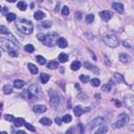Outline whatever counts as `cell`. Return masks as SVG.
I'll return each instance as SVG.
<instances>
[{
  "instance_id": "6da1fadb",
  "label": "cell",
  "mask_w": 134,
  "mask_h": 134,
  "mask_svg": "<svg viewBox=\"0 0 134 134\" xmlns=\"http://www.w3.org/2000/svg\"><path fill=\"white\" fill-rule=\"evenodd\" d=\"M0 47L7 52L12 57H17L18 56V46L11 40L5 39V38H0Z\"/></svg>"
},
{
  "instance_id": "7a4b0ae2",
  "label": "cell",
  "mask_w": 134,
  "mask_h": 134,
  "mask_svg": "<svg viewBox=\"0 0 134 134\" xmlns=\"http://www.w3.org/2000/svg\"><path fill=\"white\" fill-rule=\"evenodd\" d=\"M37 38L46 46H53L57 44V41L59 39V36L57 33L52 34H38Z\"/></svg>"
},
{
  "instance_id": "3957f363",
  "label": "cell",
  "mask_w": 134,
  "mask_h": 134,
  "mask_svg": "<svg viewBox=\"0 0 134 134\" xmlns=\"http://www.w3.org/2000/svg\"><path fill=\"white\" fill-rule=\"evenodd\" d=\"M16 25H17L18 30L25 35H30L33 33V30H34L33 22L30 20H26V19H19Z\"/></svg>"
},
{
  "instance_id": "277c9868",
  "label": "cell",
  "mask_w": 134,
  "mask_h": 134,
  "mask_svg": "<svg viewBox=\"0 0 134 134\" xmlns=\"http://www.w3.org/2000/svg\"><path fill=\"white\" fill-rule=\"evenodd\" d=\"M49 94V102H50V105L56 108L57 110H62V97L58 92L55 91V90H49L48 92Z\"/></svg>"
},
{
  "instance_id": "5b68a950",
  "label": "cell",
  "mask_w": 134,
  "mask_h": 134,
  "mask_svg": "<svg viewBox=\"0 0 134 134\" xmlns=\"http://www.w3.org/2000/svg\"><path fill=\"white\" fill-rule=\"evenodd\" d=\"M128 122H129V116H128V114L122 113V114H120V115L119 116V119H117L116 122L113 124V128H114V129H120V128H123L124 126H126L127 124H128Z\"/></svg>"
},
{
  "instance_id": "8992f818",
  "label": "cell",
  "mask_w": 134,
  "mask_h": 134,
  "mask_svg": "<svg viewBox=\"0 0 134 134\" xmlns=\"http://www.w3.org/2000/svg\"><path fill=\"white\" fill-rule=\"evenodd\" d=\"M104 42L110 47H116V46H119V39H117V37L115 35H107V36H105Z\"/></svg>"
},
{
  "instance_id": "52a82bcc",
  "label": "cell",
  "mask_w": 134,
  "mask_h": 134,
  "mask_svg": "<svg viewBox=\"0 0 134 134\" xmlns=\"http://www.w3.org/2000/svg\"><path fill=\"white\" fill-rule=\"evenodd\" d=\"M27 92H28V95H30V98H38L40 97V94H41L39 87H38L37 85H35V84L30 86Z\"/></svg>"
},
{
  "instance_id": "ba28073f",
  "label": "cell",
  "mask_w": 134,
  "mask_h": 134,
  "mask_svg": "<svg viewBox=\"0 0 134 134\" xmlns=\"http://www.w3.org/2000/svg\"><path fill=\"white\" fill-rule=\"evenodd\" d=\"M125 103L126 106L129 108L130 110H133L134 108V97L132 95H126L125 97Z\"/></svg>"
},
{
  "instance_id": "9c48e42d",
  "label": "cell",
  "mask_w": 134,
  "mask_h": 134,
  "mask_svg": "<svg viewBox=\"0 0 134 134\" xmlns=\"http://www.w3.org/2000/svg\"><path fill=\"white\" fill-rule=\"evenodd\" d=\"M105 120H106V119H104V117H97V119H95L94 120H92V122L89 124V128L93 129L94 127H97V126H101V124L104 123Z\"/></svg>"
},
{
  "instance_id": "30bf717a",
  "label": "cell",
  "mask_w": 134,
  "mask_h": 134,
  "mask_svg": "<svg viewBox=\"0 0 134 134\" xmlns=\"http://www.w3.org/2000/svg\"><path fill=\"white\" fill-rule=\"evenodd\" d=\"M89 111V108H85V109H83L81 106H75L74 109H73V113H74L75 116H81L84 112H88Z\"/></svg>"
},
{
  "instance_id": "8fae6325",
  "label": "cell",
  "mask_w": 134,
  "mask_h": 134,
  "mask_svg": "<svg viewBox=\"0 0 134 134\" xmlns=\"http://www.w3.org/2000/svg\"><path fill=\"white\" fill-rule=\"evenodd\" d=\"M100 16H101V18H102V20H104V21H109L111 17H112V13L109 12V11H103V12H101L100 13Z\"/></svg>"
},
{
  "instance_id": "7c38bea8",
  "label": "cell",
  "mask_w": 134,
  "mask_h": 134,
  "mask_svg": "<svg viewBox=\"0 0 134 134\" xmlns=\"http://www.w3.org/2000/svg\"><path fill=\"white\" fill-rule=\"evenodd\" d=\"M33 110L36 113H44L47 109H46V106H44V105H36V106H34Z\"/></svg>"
},
{
  "instance_id": "4fadbf2b",
  "label": "cell",
  "mask_w": 134,
  "mask_h": 134,
  "mask_svg": "<svg viewBox=\"0 0 134 134\" xmlns=\"http://www.w3.org/2000/svg\"><path fill=\"white\" fill-rule=\"evenodd\" d=\"M112 8H114V11H116L119 14H123L124 13V5L119 2H114L112 4Z\"/></svg>"
},
{
  "instance_id": "5bb4252c",
  "label": "cell",
  "mask_w": 134,
  "mask_h": 134,
  "mask_svg": "<svg viewBox=\"0 0 134 134\" xmlns=\"http://www.w3.org/2000/svg\"><path fill=\"white\" fill-rule=\"evenodd\" d=\"M84 67H85V68H87L88 70H91V71L94 72V73H98V72H100V70H98V68H97V66L91 65L90 63H88V62H85L84 63Z\"/></svg>"
},
{
  "instance_id": "9a60e30c",
  "label": "cell",
  "mask_w": 134,
  "mask_h": 134,
  "mask_svg": "<svg viewBox=\"0 0 134 134\" xmlns=\"http://www.w3.org/2000/svg\"><path fill=\"white\" fill-rule=\"evenodd\" d=\"M57 44L59 45V47H61V48H65L68 45V43H67V40L64 39V38H59L58 41H57Z\"/></svg>"
},
{
  "instance_id": "2e32d148",
  "label": "cell",
  "mask_w": 134,
  "mask_h": 134,
  "mask_svg": "<svg viewBox=\"0 0 134 134\" xmlns=\"http://www.w3.org/2000/svg\"><path fill=\"white\" fill-rule=\"evenodd\" d=\"M14 123H15L16 127H21V126H24V124L26 122H25V119H22V117H17V119H15Z\"/></svg>"
},
{
  "instance_id": "e0dca14e",
  "label": "cell",
  "mask_w": 134,
  "mask_h": 134,
  "mask_svg": "<svg viewBox=\"0 0 134 134\" xmlns=\"http://www.w3.org/2000/svg\"><path fill=\"white\" fill-rule=\"evenodd\" d=\"M40 124H42L43 126H52V122L48 117H42V119H40Z\"/></svg>"
},
{
  "instance_id": "ac0fdd59",
  "label": "cell",
  "mask_w": 134,
  "mask_h": 134,
  "mask_svg": "<svg viewBox=\"0 0 134 134\" xmlns=\"http://www.w3.org/2000/svg\"><path fill=\"white\" fill-rule=\"evenodd\" d=\"M130 56L129 55H126V53H122L119 56V61L122 63H129L130 62Z\"/></svg>"
},
{
  "instance_id": "d6986e66",
  "label": "cell",
  "mask_w": 134,
  "mask_h": 134,
  "mask_svg": "<svg viewBox=\"0 0 134 134\" xmlns=\"http://www.w3.org/2000/svg\"><path fill=\"white\" fill-rule=\"evenodd\" d=\"M34 17H35L36 20H42V19H44V17H45V14H44L43 12H41V11H38V12L35 13Z\"/></svg>"
},
{
  "instance_id": "ffe728a7",
  "label": "cell",
  "mask_w": 134,
  "mask_h": 134,
  "mask_svg": "<svg viewBox=\"0 0 134 134\" xmlns=\"http://www.w3.org/2000/svg\"><path fill=\"white\" fill-rule=\"evenodd\" d=\"M27 66H28V69H30V71L33 73V74H37V73H38V67L35 65V64H33V63H30V64H28Z\"/></svg>"
},
{
  "instance_id": "44dd1931",
  "label": "cell",
  "mask_w": 134,
  "mask_h": 134,
  "mask_svg": "<svg viewBox=\"0 0 134 134\" xmlns=\"http://www.w3.org/2000/svg\"><path fill=\"white\" fill-rule=\"evenodd\" d=\"M108 131V127L107 126H101L97 131H95L94 134H106Z\"/></svg>"
},
{
  "instance_id": "7402d4cb",
  "label": "cell",
  "mask_w": 134,
  "mask_h": 134,
  "mask_svg": "<svg viewBox=\"0 0 134 134\" xmlns=\"http://www.w3.org/2000/svg\"><path fill=\"white\" fill-rule=\"evenodd\" d=\"M24 81H22V80H15V82H14V86L17 89H20V88H22L24 86Z\"/></svg>"
},
{
  "instance_id": "603a6c76",
  "label": "cell",
  "mask_w": 134,
  "mask_h": 134,
  "mask_svg": "<svg viewBox=\"0 0 134 134\" xmlns=\"http://www.w3.org/2000/svg\"><path fill=\"white\" fill-rule=\"evenodd\" d=\"M111 88H112V83L109 82V83H106L105 85L102 86V90L103 91H106V92H109L111 90Z\"/></svg>"
},
{
  "instance_id": "cb8c5ba5",
  "label": "cell",
  "mask_w": 134,
  "mask_h": 134,
  "mask_svg": "<svg viewBox=\"0 0 134 134\" xmlns=\"http://www.w3.org/2000/svg\"><path fill=\"white\" fill-rule=\"evenodd\" d=\"M49 79H50V76L47 74V73H42L40 76V80H41V82H42V84H46Z\"/></svg>"
},
{
  "instance_id": "d4e9b609",
  "label": "cell",
  "mask_w": 134,
  "mask_h": 134,
  "mask_svg": "<svg viewBox=\"0 0 134 134\" xmlns=\"http://www.w3.org/2000/svg\"><path fill=\"white\" fill-rule=\"evenodd\" d=\"M47 67H48L49 69H56L59 67V63L57 61H50V62H48V64H47Z\"/></svg>"
},
{
  "instance_id": "484cf974",
  "label": "cell",
  "mask_w": 134,
  "mask_h": 134,
  "mask_svg": "<svg viewBox=\"0 0 134 134\" xmlns=\"http://www.w3.org/2000/svg\"><path fill=\"white\" fill-rule=\"evenodd\" d=\"M59 61L61 62V63L67 62V61H68V56H67L66 53H64V52L60 53V55H59Z\"/></svg>"
},
{
  "instance_id": "4316f807",
  "label": "cell",
  "mask_w": 134,
  "mask_h": 134,
  "mask_svg": "<svg viewBox=\"0 0 134 134\" xmlns=\"http://www.w3.org/2000/svg\"><path fill=\"white\" fill-rule=\"evenodd\" d=\"M17 6H18V8L20 9V11H25V9L27 8V4L24 1H19L17 3Z\"/></svg>"
},
{
  "instance_id": "83f0119b",
  "label": "cell",
  "mask_w": 134,
  "mask_h": 134,
  "mask_svg": "<svg viewBox=\"0 0 134 134\" xmlns=\"http://www.w3.org/2000/svg\"><path fill=\"white\" fill-rule=\"evenodd\" d=\"M71 69L72 70H79L80 69V67H81V63H80L79 61H73L71 63Z\"/></svg>"
},
{
  "instance_id": "f1b7e54d",
  "label": "cell",
  "mask_w": 134,
  "mask_h": 134,
  "mask_svg": "<svg viewBox=\"0 0 134 134\" xmlns=\"http://www.w3.org/2000/svg\"><path fill=\"white\" fill-rule=\"evenodd\" d=\"M3 92H4L5 94H11L13 92V87L11 85H5L4 87H3Z\"/></svg>"
},
{
  "instance_id": "f546056e",
  "label": "cell",
  "mask_w": 134,
  "mask_h": 134,
  "mask_svg": "<svg viewBox=\"0 0 134 134\" xmlns=\"http://www.w3.org/2000/svg\"><path fill=\"white\" fill-rule=\"evenodd\" d=\"M24 50L26 52H35V47H34V45H31V44H27V45H25L24 46Z\"/></svg>"
},
{
  "instance_id": "4dcf8cb0",
  "label": "cell",
  "mask_w": 134,
  "mask_h": 134,
  "mask_svg": "<svg viewBox=\"0 0 134 134\" xmlns=\"http://www.w3.org/2000/svg\"><path fill=\"white\" fill-rule=\"evenodd\" d=\"M16 18H17V16H16L15 14H13V13H9V14L6 15V20H7L8 22L16 20Z\"/></svg>"
},
{
  "instance_id": "1f68e13d",
  "label": "cell",
  "mask_w": 134,
  "mask_h": 134,
  "mask_svg": "<svg viewBox=\"0 0 134 134\" xmlns=\"http://www.w3.org/2000/svg\"><path fill=\"white\" fill-rule=\"evenodd\" d=\"M37 61H38V63L39 64H41V65H44L46 63V60H45V58L44 57H42V56H37Z\"/></svg>"
},
{
  "instance_id": "d6a6232c",
  "label": "cell",
  "mask_w": 134,
  "mask_h": 134,
  "mask_svg": "<svg viewBox=\"0 0 134 134\" xmlns=\"http://www.w3.org/2000/svg\"><path fill=\"white\" fill-rule=\"evenodd\" d=\"M71 120H72V117H71V115H69V114H66V115L62 117V122H64V123H70Z\"/></svg>"
},
{
  "instance_id": "836d02e7",
  "label": "cell",
  "mask_w": 134,
  "mask_h": 134,
  "mask_svg": "<svg viewBox=\"0 0 134 134\" xmlns=\"http://www.w3.org/2000/svg\"><path fill=\"white\" fill-rule=\"evenodd\" d=\"M90 83H91V85L93 86V87H98L100 84H101V82H100V80H98V79H92L90 81Z\"/></svg>"
},
{
  "instance_id": "e575fe53",
  "label": "cell",
  "mask_w": 134,
  "mask_h": 134,
  "mask_svg": "<svg viewBox=\"0 0 134 134\" xmlns=\"http://www.w3.org/2000/svg\"><path fill=\"white\" fill-rule=\"evenodd\" d=\"M0 34H4V35H8L9 31L6 28L4 25H0Z\"/></svg>"
},
{
  "instance_id": "d590c367",
  "label": "cell",
  "mask_w": 134,
  "mask_h": 134,
  "mask_svg": "<svg viewBox=\"0 0 134 134\" xmlns=\"http://www.w3.org/2000/svg\"><path fill=\"white\" fill-rule=\"evenodd\" d=\"M80 81L82 83H87L89 81V76L86 75V74H81L80 75Z\"/></svg>"
},
{
  "instance_id": "8d00e7d4",
  "label": "cell",
  "mask_w": 134,
  "mask_h": 134,
  "mask_svg": "<svg viewBox=\"0 0 134 134\" xmlns=\"http://www.w3.org/2000/svg\"><path fill=\"white\" fill-rule=\"evenodd\" d=\"M85 19H86V22H87V23H92L94 20V16L93 15H87Z\"/></svg>"
},
{
  "instance_id": "74e56055",
  "label": "cell",
  "mask_w": 134,
  "mask_h": 134,
  "mask_svg": "<svg viewBox=\"0 0 134 134\" xmlns=\"http://www.w3.org/2000/svg\"><path fill=\"white\" fill-rule=\"evenodd\" d=\"M41 25H42V27L44 28H49L50 26H52V22L50 21H44L41 23Z\"/></svg>"
},
{
  "instance_id": "f35d334b",
  "label": "cell",
  "mask_w": 134,
  "mask_h": 134,
  "mask_svg": "<svg viewBox=\"0 0 134 134\" xmlns=\"http://www.w3.org/2000/svg\"><path fill=\"white\" fill-rule=\"evenodd\" d=\"M24 126L26 127V128L28 129V130H30V131H33V132H35L36 131V128H35V127L31 125V124H28V123H25L24 124Z\"/></svg>"
},
{
  "instance_id": "ab89813d",
  "label": "cell",
  "mask_w": 134,
  "mask_h": 134,
  "mask_svg": "<svg viewBox=\"0 0 134 134\" xmlns=\"http://www.w3.org/2000/svg\"><path fill=\"white\" fill-rule=\"evenodd\" d=\"M62 14L64 16H68L69 15V8L67 7V6H64V7L62 8Z\"/></svg>"
},
{
  "instance_id": "60d3db41",
  "label": "cell",
  "mask_w": 134,
  "mask_h": 134,
  "mask_svg": "<svg viewBox=\"0 0 134 134\" xmlns=\"http://www.w3.org/2000/svg\"><path fill=\"white\" fill-rule=\"evenodd\" d=\"M4 117H5L6 120H8V122H14V120H15V117L13 115H9V114H5Z\"/></svg>"
},
{
  "instance_id": "b9f144b4",
  "label": "cell",
  "mask_w": 134,
  "mask_h": 134,
  "mask_svg": "<svg viewBox=\"0 0 134 134\" xmlns=\"http://www.w3.org/2000/svg\"><path fill=\"white\" fill-rule=\"evenodd\" d=\"M78 128H79V130H80V134H84L85 129H84V126H83L82 124H79V125H78Z\"/></svg>"
},
{
  "instance_id": "7bdbcfd3",
  "label": "cell",
  "mask_w": 134,
  "mask_h": 134,
  "mask_svg": "<svg viewBox=\"0 0 134 134\" xmlns=\"http://www.w3.org/2000/svg\"><path fill=\"white\" fill-rule=\"evenodd\" d=\"M114 78H115L117 81H119V82H124V79H123V76L119 74V73H116L115 75H114Z\"/></svg>"
},
{
  "instance_id": "ee69618b",
  "label": "cell",
  "mask_w": 134,
  "mask_h": 134,
  "mask_svg": "<svg viewBox=\"0 0 134 134\" xmlns=\"http://www.w3.org/2000/svg\"><path fill=\"white\" fill-rule=\"evenodd\" d=\"M55 122H56V124H57V125H61V124H62V119H60V117H56V119H55Z\"/></svg>"
},
{
  "instance_id": "f6af8a7d",
  "label": "cell",
  "mask_w": 134,
  "mask_h": 134,
  "mask_svg": "<svg viewBox=\"0 0 134 134\" xmlns=\"http://www.w3.org/2000/svg\"><path fill=\"white\" fill-rule=\"evenodd\" d=\"M73 130H74L73 128H70V129H68V130H67V131H66V134H73Z\"/></svg>"
},
{
  "instance_id": "bcb514c9",
  "label": "cell",
  "mask_w": 134,
  "mask_h": 134,
  "mask_svg": "<svg viewBox=\"0 0 134 134\" xmlns=\"http://www.w3.org/2000/svg\"><path fill=\"white\" fill-rule=\"evenodd\" d=\"M123 45L125 46V47H128V48H130V47H131V45H130L128 42H126V41H125V42H123Z\"/></svg>"
},
{
  "instance_id": "7dc6e473",
  "label": "cell",
  "mask_w": 134,
  "mask_h": 134,
  "mask_svg": "<svg viewBox=\"0 0 134 134\" xmlns=\"http://www.w3.org/2000/svg\"><path fill=\"white\" fill-rule=\"evenodd\" d=\"M75 16H76V18H78V19H81V16H82V14H81V13H75Z\"/></svg>"
},
{
  "instance_id": "c3c4849f",
  "label": "cell",
  "mask_w": 134,
  "mask_h": 134,
  "mask_svg": "<svg viewBox=\"0 0 134 134\" xmlns=\"http://www.w3.org/2000/svg\"><path fill=\"white\" fill-rule=\"evenodd\" d=\"M105 59H106V64H107L108 66H109V65L111 64V62H110V61H108V59H107V57H105Z\"/></svg>"
},
{
  "instance_id": "681fc988",
  "label": "cell",
  "mask_w": 134,
  "mask_h": 134,
  "mask_svg": "<svg viewBox=\"0 0 134 134\" xmlns=\"http://www.w3.org/2000/svg\"><path fill=\"white\" fill-rule=\"evenodd\" d=\"M16 134H26V133H25L24 131H21V130H20V131H17V133H16Z\"/></svg>"
},
{
  "instance_id": "f907efd6",
  "label": "cell",
  "mask_w": 134,
  "mask_h": 134,
  "mask_svg": "<svg viewBox=\"0 0 134 134\" xmlns=\"http://www.w3.org/2000/svg\"><path fill=\"white\" fill-rule=\"evenodd\" d=\"M115 105H116V106H119H119H120V105H122V104H120V102L116 101V102H115Z\"/></svg>"
},
{
  "instance_id": "816d5d0a",
  "label": "cell",
  "mask_w": 134,
  "mask_h": 134,
  "mask_svg": "<svg viewBox=\"0 0 134 134\" xmlns=\"http://www.w3.org/2000/svg\"><path fill=\"white\" fill-rule=\"evenodd\" d=\"M95 97H97V98H100V97H101V95H100V94H95Z\"/></svg>"
},
{
  "instance_id": "f5cc1de1",
  "label": "cell",
  "mask_w": 134,
  "mask_h": 134,
  "mask_svg": "<svg viewBox=\"0 0 134 134\" xmlns=\"http://www.w3.org/2000/svg\"><path fill=\"white\" fill-rule=\"evenodd\" d=\"M3 8H4V9H3V12H4V13L7 12V8H6V7H3Z\"/></svg>"
},
{
  "instance_id": "db71d44e",
  "label": "cell",
  "mask_w": 134,
  "mask_h": 134,
  "mask_svg": "<svg viewBox=\"0 0 134 134\" xmlns=\"http://www.w3.org/2000/svg\"><path fill=\"white\" fill-rule=\"evenodd\" d=\"M2 107H3V105H2L1 103H0V110H1V109H2Z\"/></svg>"
},
{
  "instance_id": "11a10c76",
  "label": "cell",
  "mask_w": 134,
  "mask_h": 134,
  "mask_svg": "<svg viewBox=\"0 0 134 134\" xmlns=\"http://www.w3.org/2000/svg\"><path fill=\"white\" fill-rule=\"evenodd\" d=\"M0 134H7L6 132H0Z\"/></svg>"
},
{
  "instance_id": "9f6ffc18",
  "label": "cell",
  "mask_w": 134,
  "mask_h": 134,
  "mask_svg": "<svg viewBox=\"0 0 134 134\" xmlns=\"http://www.w3.org/2000/svg\"><path fill=\"white\" fill-rule=\"evenodd\" d=\"M0 12H1V6H0Z\"/></svg>"
},
{
  "instance_id": "6f0895ef",
  "label": "cell",
  "mask_w": 134,
  "mask_h": 134,
  "mask_svg": "<svg viewBox=\"0 0 134 134\" xmlns=\"http://www.w3.org/2000/svg\"><path fill=\"white\" fill-rule=\"evenodd\" d=\"M0 57H1V52H0Z\"/></svg>"
}]
</instances>
